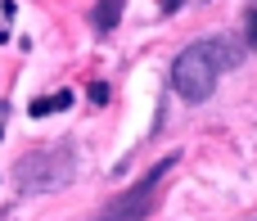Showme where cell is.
Segmentation results:
<instances>
[{
	"instance_id": "5",
	"label": "cell",
	"mask_w": 257,
	"mask_h": 221,
	"mask_svg": "<svg viewBox=\"0 0 257 221\" xmlns=\"http://www.w3.org/2000/svg\"><path fill=\"white\" fill-rule=\"evenodd\" d=\"M72 104V95L68 90H59V95H45V99H36L32 104V118H45V113H54V108H68Z\"/></svg>"
},
{
	"instance_id": "6",
	"label": "cell",
	"mask_w": 257,
	"mask_h": 221,
	"mask_svg": "<svg viewBox=\"0 0 257 221\" xmlns=\"http://www.w3.org/2000/svg\"><path fill=\"white\" fill-rule=\"evenodd\" d=\"M244 50H257V5L248 9V18H244Z\"/></svg>"
},
{
	"instance_id": "8",
	"label": "cell",
	"mask_w": 257,
	"mask_h": 221,
	"mask_svg": "<svg viewBox=\"0 0 257 221\" xmlns=\"http://www.w3.org/2000/svg\"><path fill=\"white\" fill-rule=\"evenodd\" d=\"M181 5H185V0H163V14H176Z\"/></svg>"
},
{
	"instance_id": "2",
	"label": "cell",
	"mask_w": 257,
	"mask_h": 221,
	"mask_svg": "<svg viewBox=\"0 0 257 221\" xmlns=\"http://www.w3.org/2000/svg\"><path fill=\"white\" fill-rule=\"evenodd\" d=\"M172 167H176V158H163L158 167H149L131 190H122L113 203H104L95 221H149L154 208H158V199H163V181H167Z\"/></svg>"
},
{
	"instance_id": "4",
	"label": "cell",
	"mask_w": 257,
	"mask_h": 221,
	"mask_svg": "<svg viewBox=\"0 0 257 221\" xmlns=\"http://www.w3.org/2000/svg\"><path fill=\"white\" fill-rule=\"evenodd\" d=\"M122 5H126V0H99V5L90 9V23H95L99 32H108V27L122 18Z\"/></svg>"
},
{
	"instance_id": "9",
	"label": "cell",
	"mask_w": 257,
	"mask_h": 221,
	"mask_svg": "<svg viewBox=\"0 0 257 221\" xmlns=\"http://www.w3.org/2000/svg\"><path fill=\"white\" fill-rule=\"evenodd\" d=\"M5 122H9V104H0V136H5Z\"/></svg>"
},
{
	"instance_id": "10",
	"label": "cell",
	"mask_w": 257,
	"mask_h": 221,
	"mask_svg": "<svg viewBox=\"0 0 257 221\" xmlns=\"http://www.w3.org/2000/svg\"><path fill=\"white\" fill-rule=\"evenodd\" d=\"M253 221H257V217H253Z\"/></svg>"
},
{
	"instance_id": "3",
	"label": "cell",
	"mask_w": 257,
	"mask_h": 221,
	"mask_svg": "<svg viewBox=\"0 0 257 221\" xmlns=\"http://www.w3.org/2000/svg\"><path fill=\"white\" fill-rule=\"evenodd\" d=\"M23 190H59L72 181V149L54 145V149H32L18 167H14Z\"/></svg>"
},
{
	"instance_id": "7",
	"label": "cell",
	"mask_w": 257,
	"mask_h": 221,
	"mask_svg": "<svg viewBox=\"0 0 257 221\" xmlns=\"http://www.w3.org/2000/svg\"><path fill=\"white\" fill-rule=\"evenodd\" d=\"M90 99H95V104H104V99H108V86H104V81H95V86H90Z\"/></svg>"
},
{
	"instance_id": "1",
	"label": "cell",
	"mask_w": 257,
	"mask_h": 221,
	"mask_svg": "<svg viewBox=\"0 0 257 221\" xmlns=\"http://www.w3.org/2000/svg\"><path fill=\"white\" fill-rule=\"evenodd\" d=\"M244 41L235 36H208V41H194L190 50H181L172 59V90L190 104H203L212 90H217V77L239 68L244 63Z\"/></svg>"
}]
</instances>
